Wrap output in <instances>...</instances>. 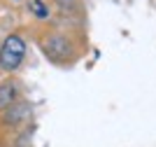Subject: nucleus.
<instances>
[{
  "label": "nucleus",
  "mask_w": 156,
  "mask_h": 147,
  "mask_svg": "<svg viewBox=\"0 0 156 147\" xmlns=\"http://www.w3.org/2000/svg\"><path fill=\"white\" fill-rule=\"evenodd\" d=\"M23 54H26L23 40L16 38V35H9V38L2 42V47H0V68H2V70L19 68V63L23 61Z\"/></svg>",
  "instance_id": "nucleus-1"
},
{
  "label": "nucleus",
  "mask_w": 156,
  "mask_h": 147,
  "mask_svg": "<svg viewBox=\"0 0 156 147\" xmlns=\"http://www.w3.org/2000/svg\"><path fill=\"white\" fill-rule=\"evenodd\" d=\"M14 98V86H0V108H5L7 103Z\"/></svg>",
  "instance_id": "nucleus-3"
},
{
  "label": "nucleus",
  "mask_w": 156,
  "mask_h": 147,
  "mask_svg": "<svg viewBox=\"0 0 156 147\" xmlns=\"http://www.w3.org/2000/svg\"><path fill=\"white\" fill-rule=\"evenodd\" d=\"M30 9L35 12V17H37V19H47V17H49L47 5H44V2H40V0H33V2H30Z\"/></svg>",
  "instance_id": "nucleus-2"
}]
</instances>
